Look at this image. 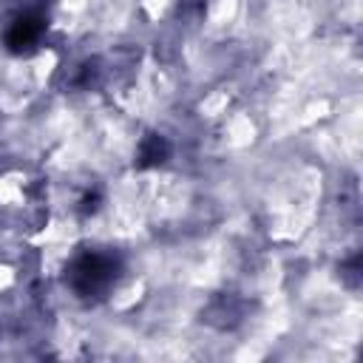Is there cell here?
Instances as JSON below:
<instances>
[{
    "instance_id": "cell-1",
    "label": "cell",
    "mask_w": 363,
    "mask_h": 363,
    "mask_svg": "<svg viewBox=\"0 0 363 363\" xmlns=\"http://www.w3.org/2000/svg\"><path fill=\"white\" fill-rule=\"evenodd\" d=\"M74 278H77V289L79 292H94L96 286L111 281V264L105 258H99V255H85L77 264Z\"/></svg>"
},
{
    "instance_id": "cell-2",
    "label": "cell",
    "mask_w": 363,
    "mask_h": 363,
    "mask_svg": "<svg viewBox=\"0 0 363 363\" xmlns=\"http://www.w3.org/2000/svg\"><path fill=\"white\" fill-rule=\"evenodd\" d=\"M37 34H40V23L37 20H17L14 23V28L9 31V45L11 48H20V45H28V43H34L37 40Z\"/></svg>"
}]
</instances>
